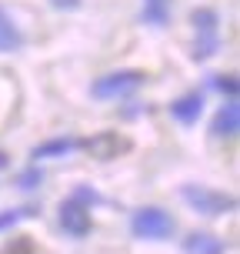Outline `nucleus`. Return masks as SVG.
<instances>
[{
  "label": "nucleus",
  "instance_id": "nucleus-14",
  "mask_svg": "<svg viewBox=\"0 0 240 254\" xmlns=\"http://www.w3.org/2000/svg\"><path fill=\"white\" fill-rule=\"evenodd\" d=\"M44 181V174H40L37 167H27V171H20V178H17V188H24V190H34Z\"/></svg>",
  "mask_w": 240,
  "mask_h": 254
},
{
  "label": "nucleus",
  "instance_id": "nucleus-9",
  "mask_svg": "<svg viewBox=\"0 0 240 254\" xmlns=\"http://www.w3.org/2000/svg\"><path fill=\"white\" fill-rule=\"evenodd\" d=\"M80 147V140L74 137H53V140H44L34 147V161H44V157H60V154H70Z\"/></svg>",
  "mask_w": 240,
  "mask_h": 254
},
{
  "label": "nucleus",
  "instance_id": "nucleus-18",
  "mask_svg": "<svg viewBox=\"0 0 240 254\" xmlns=\"http://www.w3.org/2000/svg\"><path fill=\"white\" fill-rule=\"evenodd\" d=\"M0 167H7V157H3V154H0Z\"/></svg>",
  "mask_w": 240,
  "mask_h": 254
},
{
  "label": "nucleus",
  "instance_id": "nucleus-15",
  "mask_svg": "<svg viewBox=\"0 0 240 254\" xmlns=\"http://www.w3.org/2000/svg\"><path fill=\"white\" fill-rule=\"evenodd\" d=\"M0 254H34V241L30 238H13Z\"/></svg>",
  "mask_w": 240,
  "mask_h": 254
},
{
  "label": "nucleus",
  "instance_id": "nucleus-6",
  "mask_svg": "<svg viewBox=\"0 0 240 254\" xmlns=\"http://www.w3.org/2000/svg\"><path fill=\"white\" fill-rule=\"evenodd\" d=\"M203 114V97L200 94H184L170 104V117L180 124H197V117Z\"/></svg>",
  "mask_w": 240,
  "mask_h": 254
},
{
  "label": "nucleus",
  "instance_id": "nucleus-5",
  "mask_svg": "<svg viewBox=\"0 0 240 254\" xmlns=\"http://www.w3.org/2000/svg\"><path fill=\"white\" fill-rule=\"evenodd\" d=\"M80 147L90 151L94 157H100V161H110V157H117V154L130 151V140H127L124 134H117V130H107V134H97V137L80 140Z\"/></svg>",
  "mask_w": 240,
  "mask_h": 254
},
{
  "label": "nucleus",
  "instance_id": "nucleus-4",
  "mask_svg": "<svg viewBox=\"0 0 240 254\" xmlns=\"http://www.w3.org/2000/svg\"><path fill=\"white\" fill-rule=\"evenodd\" d=\"M57 221H60L63 234H70V238H87L90 228H94V221H90V204L80 201V197H67V201L60 204V214H57Z\"/></svg>",
  "mask_w": 240,
  "mask_h": 254
},
{
  "label": "nucleus",
  "instance_id": "nucleus-1",
  "mask_svg": "<svg viewBox=\"0 0 240 254\" xmlns=\"http://www.w3.org/2000/svg\"><path fill=\"white\" fill-rule=\"evenodd\" d=\"M130 231L140 241H167L177 231V221L167 214L164 207H140L130 217Z\"/></svg>",
  "mask_w": 240,
  "mask_h": 254
},
{
  "label": "nucleus",
  "instance_id": "nucleus-8",
  "mask_svg": "<svg viewBox=\"0 0 240 254\" xmlns=\"http://www.w3.org/2000/svg\"><path fill=\"white\" fill-rule=\"evenodd\" d=\"M184 254H224V241H217L207 231H197L184 241Z\"/></svg>",
  "mask_w": 240,
  "mask_h": 254
},
{
  "label": "nucleus",
  "instance_id": "nucleus-10",
  "mask_svg": "<svg viewBox=\"0 0 240 254\" xmlns=\"http://www.w3.org/2000/svg\"><path fill=\"white\" fill-rule=\"evenodd\" d=\"M17 47H24V34L17 30V24L10 20V13L0 7V54L17 51Z\"/></svg>",
  "mask_w": 240,
  "mask_h": 254
},
{
  "label": "nucleus",
  "instance_id": "nucleus-13",
  "mask_svg": "<svg viewBox=\"0 0 240 254\" xmlns=\"http://www.w3.org/2000/svg\"><path fill=\"white\" fill-rule=\"evenodd\" d=\"M40 207H17V211H3L0 214V231L13 228V224H20V221H27V217H37Z\"/></svg>",
  "mask_w": 240,
  "mask_h": 254
},
{
  "label": "nucleus",
  "instance_id": "nucleus-3",
  "mask_svg": "<svg viewBox=\"0 0 240 254\" xmlns=\"http://www.w3.org/2000/svg\"><path fill=\"white\" fill-rule=\"evenodd\" d=\"M137 87H144V70H114V74H103L90 84V94L100 97V101H114V97H127Z\"/></svg>",
  "mask_w": 240,
  "mask_h": 254
},
{
  "label": "nucleus",
  "instance_id": "nucleus-2",
  "mask_svg": "<svg viewBox=\"0 0 240 254\" xmlns=\"http://www.w3.org/2000/svg\"><path fill=\"white\" fill-rule=\"evenodd\" d=\"M180 197H184L197 214H207V217L230 214V211L237 207V197L220 194V190H210V188H200V184H184V188H180Z\"/></svg>",
  "mask_w": 240,
  "mask_h": 254
},
{
  "label": "nucleus",
  "instance_id": "nucleus-7",
  "mask_svg": "<svg viewBox=\"0 0 240 254\" xmlns=\"http://www.w3.org/2000/svg\"><path fill=\"white\" fill-rule=\"evenodd\" d=\"M237 130H240V107L237 101H227L214 117V134L217 137H234Z\"/></svg>",
  "mask_w": 240,
  "mask_h": 254
},
{
  "label": "nucleus",
  "instance_id": "nucleus-12",
  "mask_svg": "<svg viewBox=\"0 0 240 254\" xmlns=\"http://www.w3.org/2000/svg\"><path fill=\"white\" fill-rule=\"evenodd\" d=\"M167 13H170V0H144V20L164 24Z\"/></svg>",
  "mask_w": 240,
  "mask_h": 254
},
{
  "label": "nucleus",
  "instance_id": "nucleus-17",
  "mask_svg": "<svg viewBox=\"0 0 240 254\" xmlns=\"http://www.w3.org/2000/svg\"><path fill=\"white\" fill-rule=\"evenodd\" d=\"M50 7H57V10H77L80 0H50Z\"/></svg>",
  "mask_w": 240,
  "mask_h": 254
},
{
  "label": "nucleus",
  "instance_id": "nucleus-16",
  "mask_svg": "<svg viewBox=\"0 0 240 254\" xmlns=\"http://www.w3.org/2000/svg\"><path fill=\"white\" fill-rule=\"evenodd\" d=\"M217 90H224L227 101H237V77H217Z\"/></svg>",
  "mask_w": 240,
  "mask_h": 254
},
{
  "label": "nucleus",
  "instance_id": "nucleus-11",
  "mask_svg": "<svg viewBox=\"0 0 240 254\" xmlns=\"http://www.w3.org/2000/svg\"><path fill=\"white\" fill-rule=\"evenodd\" d=\"M193 27L200 37H217V13L214 10H193Z\"/></svg>",
  "mask_w": 240,
  "mask_h": 254
}]
</instances>
